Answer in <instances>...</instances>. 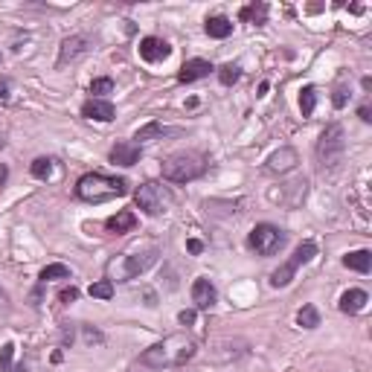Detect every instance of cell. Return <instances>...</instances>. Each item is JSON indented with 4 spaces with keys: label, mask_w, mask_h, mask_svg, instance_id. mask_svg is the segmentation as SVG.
Listing matches in <instances>:
<instances>
[{
    "label": "cell",
    "mask_w": 372,
    "mask_h": 372,
    "mask_svg": "<svg viewBox=\"0 0 372 372\" xmlns=\"http://www.w3.org/2000/svg\"><path fill=\"white\" fill-rule=\"evenodd\" d=\"M296 326H300V329H317L320 326V311H317V306L306 303L300 311H296Z\"/></svg>",
    "instance_id": "cell-24"
},
{
    "label": "cell",
    "mask_w": 372,
    "mask_h": 372,
    "mask_svg": "<svg viewBox=\"0 0 372 372\" xmlns=\"http://www.w3.org/2000/svg\"><path fill=\"white\" fill-rule=\"evenodd\" d=\"M90 93H93V99H105L108 93H114V79H111V76L93 79V82H90Z\"/></svg>",
    "instance_id": "cell-30"
},
{
    "label": "cell",
    "mask_w": 372,
    "mask_h": 372,
    "mask_svg": "<svg viewBox=\"0 0 372 372\" xmlns=\"http://www.w3.org/2000/svg\"><path fill=\"white\" fill-rule=\"evenodd\" d=\"M358 116H361V122H372V108L369 105H361L358 108Z\"/></svg>",
    "instance_id": "cell-38"
},
{
    "label": "cell",
    "mask_w": 372,
    "mask_h": 372,
    "mask_svg": "<svg viewBox=\"0 0 372 372\" xmlns=\"http://www.w3.org/2000/svg\"><path fill=\"white\" fill-rule=\"evenodd\" d=\"M343 268H349V270H355V274H369L372 270V251H349L343 256Z\"/></svg>",
    "instance_id": "cell-21"
},
{
    "label": "cell",
    "mask_w": 372,
    "mask_h": 372,
    "mask_svg": "<svg viewBox=\"0 0 372 372\" xmlns=\"http://www.w3.org/2000/svg\"><path fill=\"white\" fill-rule=\"evenodd\" d=\"M169 56H172L169 41H163V38H157V35H145V38H140V59H143L145 64L166 61Z\"/></svg>",
    "instance_id": "cell-11"
},
{
    "label": "cell",
    "mask_w": 372,
    "mask_h": 372,
    "mask_svg": "<svg viewBox=\"0 0 372 372\" xmlns=\"http://www.w3.org/2000/svg\"><path fill=\"white\" fill-rule=\"evenodd\" d=\"M212 70H215V67H212L207 59H189V61H184V67L178 70V82H184V85L201 82V79L210 76Z\"/></svg>",
    "instance_id": "cell-15"
},
{
    "label": "cell",
    "mask_w": 372,
    "mask_h": 372,
    "mask_svg": "<svg viewBox=\"0 0 372 372\" xmlns=\"http://www.w3.org/2000/svg\"><path fill=\"white\" fill-rule=\"evenodd\" d=\"M134 204L137 210H143L148 218H157V215H166L172 210V204H175V195H172L169 186L157 184V181H145L137 186L134 192Z\"/></svg>",
    "instance_id": "cell-6"
},
{
    "label": "cell",
    "mask_w": 372,
    "mask_h": 372,
    "mask_svg": "<svg viewBox=\"0 0 372 372\" xmlns=\"http://www.w3.org/2000/svg\"><path fill=\"white\" fill-rule=\"evenodd\" d=\"M192 303H195V311H210L218 303V291L207 277H198L192 282Z\"/></svg>",
    "instance_id": "cell-13"
},
{
    "label": "cell",
    "mask_w": 372,
    "mask_h": 372,
    "mask_svg": "<svg viewBox=\"0 0 372 372\" xmlns=\"http://www.w3.org/2000/svg\"><path fill=\"white\" fill-rule=\"evenodd\" d=\"M198 355V343L186 335H169L166 340L148 346L140 355V366L145 369H169V366H184Z\"/></svg>",
    "instance_id": "cell-2"
},
{
    "label": "cell",
    "mask_w": 372,
    "mask_h": 372,
    "mask_svg": "<svg viewBox=\"0 0 372 372\" xmlns=\"http://www.w3.org/2000/svg\"><path fill=\"white\" fill-rule=\"evenodd\" d=\"M9 90H12V82L6 76H0V99H9Z\"/></svg>",
    "instance_id": "cell-37"
},
{
    "label": "cell",
    "mask_w": 372,
    "mask_h": 372,
    "mask_svg": "<svg viewBox=\"0 0 372 372\" xmlns=\"http://www.w3.org/2000/svg\"><path fill=\"white\" fill-rule=\"evenodd\" d=\"M140 157H143V145L128 143V140L114 143V145H111V152H108V160H111L114 166H126V169H128V166H137Z\"/></svg>",
    "instance_id": "cell-12"
},
{
    "label": "cell",
    "mask_w": 372,
    "mask_h": 372,
    "mask_svg": "<svg viewBox=\"0 0 372 372\" xmlns=\"http://www.w3.org/2000/svg\"><path fill=\"white\" fill-rule=\"evenodd\" d=\"M207 169H210V160L201 152H175L160 163L163 181L169 184H192L198 178H204Z\"/></svg>",
    "instance_id": "cell-4"
},
{
    "label": "cell",
    "mask_w": 372,
    "mask_h": 372,
    "mask_svg": "<svg viewBox=\"0 0 372 372\" xmlns=\"http://www.w3.org/2000/svg\"><path fill=\"white\" fill-rule=\"evenodd\" d=\"M88 53H90V41H88L85 35H67V38L61 41V47H59L56 67L61 70V67H67V64H73V61H79V59L88 56Z\"/></svg>",
    "instance_id": "cell-9"
},
{
    "label": "cell",
    "mask_w": 372,
    "mask_h": 372,
    "mask_svg": "<svg viewBox=\"0 0 372 372\" xmlns=\"http://www.w3.org/2000/svg\"><path fill=\"white\" fill-rule=\"evenodd\" d=\"M288 241V233L277 224H268V221H262V224H256L251 233H247V247L256 253V256H274L280 253L282 247Z\"/></svg>",
    "instance_id": "cell-7"
},
{
    "label": "cell",
    "mask_w": 372,
    "mask_h": 372,
    "mask_svg": "<svg viewBox=\"0 0 372 372\" xmlns=\"http://www.w3.org/2000/svg\"><path fill=\"white\" fill-rule=\"evenodd\" d=\"M12 372H27V366H23V364H18V366H12Z\"/></svg>",
    "instance_id": "cell-42"
},
{
    "label": "cell",
    "mask_w": 372,
    "mask_h": 372,
    "mask_svg": "<svg viewBox=\"0 0 372 372\" xmlns=\"http://www.w3.org/2000/svg\"><path fill=\"white\" fill-rule=\"evenodd\" d=\"M314 108H317V88L314 85H306L300 90V111H303V116H311Z\"/></svg>",
    "instance_id": "cell-27"
},
{
    "label": "cell",
    "mask_w": 372,
    "mask_h": 372,
    "mask_svg": "<svg viewBox=\"0 0 372 372\" xmlns=\"http://www.w3.org/2000/svg\"><path fill=\"white\" fill-rule=\"evenodd\" d=\"M343 155H346V131L340 122H332V126L323 128L317 140V148H314V157H317V166L323 172H332L343 163Z\"/></svg>",
    "instance_id": "cell-5"
},
{
    "label": "cell",
    "mask_w": 372,
    "mask_h": 372,
    "mask_svg": "<svg viewBox=\"0 0 372 372\" xmlns=\"http://www.w3.org/2000/svg\"><path fill=\"white\" fill-rule=\"evenodd\" d=\"M204 32L210 38H215V41H224V38L233 35V20L224 18V15H212V18L204 20Z\"/></svg>",
    "instance_id": "cell-20"
},
{
    "label": "cell",
    "mask_w": 372,
    "mask_h": 372,
    "mask_svg": "<svg viewBox=\"0 0 372 372\" xmlns=\"http://www.w3.org/2000/svg\"><path fill=\"white\" fill-rule=\"evenodd\" d=\"M169 134H181V128H172V126H163V122H145L143 128H137L134 131V143L137 145H143V143H148V140H160V137H169Z\"/></svg>",
    "instance_id": "cell-19"
},
{
    "label": "cell",
    "mask_w": 372,
    "mask_h": 372,
    "mask_svg": "<svg viewBox=\"0 0 372 372\" xmlns=\"http://www.w3.org/2000/svg\"><path fill=\"white\" fill-rule=\"evenodd\" d=\"M88 294L93 296V300H114V282L111 280H99V282H93L90 288H88Z\"/></svg>",
    "instance_id": "cell-28"
},
{
    "label": "cell",
    "mask_w": 372,
    "mask_h": 372,
    "mask_svg": "<svg viewBox=\"0 0 372 372\" xmlns=\"http://www.w3.org/2000/svg\"><path fill=\"white\" fill-rule=\"evenodd\" d=\"M128 195V181L126 178H111L102 172H85L76 181V198L85 204H105L111 198Z\"/></svg>",
    "instance_id": "cell-3"
},
{
    "label": "cell",
    "mask_w": 372,
    "mask_h": 372,
    "mask_svg": "<svg viewBox=\"0 0 372 372\" xmlns=\"http://www.w3.org/2000/svg\"><path fill=\"white\" fill-rule=\"evenodd\" d=\"M314 256H317V244L314 241H300L294 247V253L274 270V274H270V285H274V288H288L294 282V277H296V270H300L303 265H308Z\"/></svg>",
    "instance_id": "cell-8"
},
{
    "label": "cell",
    "mask_w": 372,
    "mask_h": 372,
    "mask_svg": "<svg viewBox=\"0 0 372 372\" xmlns=\"http://www.w3.org/2000/svg\"><path fill=\"white\" fill-rule=\"evenodd\" d=\"M0 59H4V56H0Z\"/></svg>",
    "instance_id": "cell-44"
},
{
    "label": "cell",
    "mask_w": 372,
    "mask_h": 372,
    "mask_svg": "<svg viewBox=\"0 0 372 372\" xmlns=\"http://www.w3.org/2000/svg\"><path fill=\"white\" fill-rule=\"evenodd\" d=\"M239 79H241V67H239V64L227 61V64H221V67H218V82L224 85V88H233Z\"/></svg>",
    "instance_id": "cell-25"
},
{
    "label": "cell",
    "mask_w": 372,
    "mask_h": 372,
    "mask_svg": "<svg viewBox=\"0 0 372 372\" xmlns=\"http://www.w3.org/2000/svg\"><path fill=\"white\" fill-rule=\"evenodd\" d=\"M9 181V166L6 163H0V186H4Z\"/></svg>",
    "instance_id": "cell-39"
},
{
    "label": "cell",
    "mask_w": 372,
    "mask_h": 372,
    "mask_svg": "<svg viewBox=\"0 0 372 372\" xmlns=\"http://www.w3.org/2000/svg\"><path fill=\"white\" fill-rule=\"evenodd\" d=\"M349 82H346L343 76L337 79V85H335V93H332V105L340 111V108H346V102H349Z\"/></svg>",
    "instance_id": "cell-29"
},
{
    "label": "cell",
    "mask_w": 372,
    "mask_h": 372,
    "mask_svg": "<svg viewBox=\"0 0 372 372\" xmlns=\"http://www.w3.org/2000/svg\"><path fill=\"white\" fill-rule=\"evenodd\" d=\"M82 116L85 119H96V122H111L116 116V108L111 99H88V102L82 105Z\"/></svg>",
    "instance_id": "cell-16"
},
{
    "label": "cell",
    "mask_w": 372,
    "mask_h": 372,
    "mask_svg": "<svg viewBox=\"0 0 372 372\" xmlns=\"http://www.w3.org/2000/svg\"><path fill=\"white\" fill-rule=\"evenodd\" d=\"M306 192H308V181L300 178V181H291V184H282L280 192H270V198L280 204H288V207H296L306 201Z\"/></svg>",
    "instance_id": "cell-14"
},
{
    "label": "cell",
    "mask_w": 372,
    "mask_h": 372,
    "mask_svg": "<svg viewBox=\"0 0 372 372\" xmlns=\"http://www.w3.org/2000/svg\"><path fill=\"white\" fill-rule=\"evenodd\" d=\"M30 175L35 181H49V175H53V160H49V157H35L30 163Z\"/></svg>",
    "instance_id": "cell-26"
},
{
    "label": "cell",
    "mask_w": 372,
    "mask_h": 372,
    "mask_svg": "<svg viewBox=\"0 0 372 372\" xmlns=\"http://www.w3.org/2000/svg\"><path fill=\"white\" fill-rule=\"evenodd\" d=\"M268 4H247V6H241V12H239V20H244V23H256V27H262V23H268Z\"/></svg>",
    "instance_id": "cell-22"
},
{
    "label": "cell",
    "mask_w": 372,
    "mask_h": 372,
    "mask_svg": "<svg viewBox=\"0 0 372 372\" xmlns=\"http://www.w3.org/2000/svg\"><path fill=\"white\" fill-rule=\"evenodd\" d=\"M296 163H300V155H296V148L282 145V148H277V152L265 160V172H270V175H288V172L296 169Z\"/></svg>",
    "instance_id": "cell-10"
},
{
    "label": "cell",
    "mask_w": 372,
    "mask_h": 372,
    "mask_svg": "<svg viewBox=\"0 0 372 372\" xmlns=\"http://www.w3.org/2000/svg\"><path fill=\"white\" fill-rule=\"evenodd\" d=\"M195 317H198L195 308H184V311L178 314V323H181V326H192V323H195Z\"/></svg>",
    "instance_id": "cell-34"
},
{
    "label": "cell",
    "mask_w": 372,
    "mask_h": 372,
    "mask_svg": "<svg viewBox=\"0 0 372 372\" xmlns=\"http://www.w3.org/2000/svg\"><path fill=\"white\" fill-rule=\"evenodd\" d=\"M186 251H189L192 256L204 253V241H201V239H189V241H186Z\"/></svg>",
    "instance_id": "cell-35"
},
{
    "label": "cell",
    "mask_w": 372,
    "mask_h": 372,
    "mask_svg": "<svg viewBox=\"0 0 372 372\" xmlns=\"http://www.w3.org/2000/svg\"><path fill=\"white\" fill-rule=\"evenodd\" d=\"M85 329V340L93 346V343H105V335L99 332V329H93V326H82Z\"/></svg>",
    "instance_id": "cell-33"
},
{
    "label": "cell",
    "mask_w": 372,
    "mask_h": 372,
    "mask_svg": "<svg viewBox=\"0 0 372 372\" xmlns=\"http://www.w3.org/2000/svg\"><path fill=\"white\" fill-rule=\"evenodd\" d=\"M4 148H6V131L0 128V152H4Z\"/></svg>",
    "instance_id": "cell-41"
},
{
    "label": "cell",
    "mask_w": 372,
    "mask_h": 372,
    "mask_svg": "<svg viewBox=\"0 0 372 372\" xmlns=\"http://www.w3.org/2000/svg\"><path fill=\"white\" fill-rule=\"evenodd\" d=\"M137 227V215L131 212V210H119V212H114L111 218H105V230L111 233V236H126V233H131Z\"/></svg>",
    "instance_id": "cell-18"
},
{
    "label": "cell",
    "mask_w": 372,
    "mask_h": 372,
    "mask_svg": "<svg viewBox=\"0 0 372 372\" xmlns=\"http://www.w3.org/2000/svg\"><path fill=\"white\" fill-rule=\"evenodd\" d=\"M0 300H4V291H0Z\"/></svg>",
    "instance_id": "cell-43"
},
{
    "label": "cell",
    "mask_w": 372,
    "mask_h": 372,
    "mask_svg": "<svg viewBox=\"0 0 372 372\" xmlns=\"http://www.w3.org/2000/svg\"><path fill=\"white\" fill-rule=\"evenodd\" d=\"M53 280H70V268H67V265H61V262H53V265L41 268L38 282H41V285H47V282H53Z\"/></svg>",
    "instance_id": "cell-23"
},
{
    "label": "cell",
    "mask_w": 372,
    "mask_h": 372,
    "mask_svg": "<svg viewBox=\"0 0 372 372\" xmlns=\"http://www.w3.org/2000/svg\"><path fill=\"white\" fill-rule=\"evenodd\" d=\"M361 88H364V90H372V79H369V76H364V79H361Z\"/></svg>",
    "instance_id": "cell-40"
},
{
    "label": "cell",
    "mask_w": 372,
    "mask_h": 372,
    "mask_svg": "<svg viewBox=\"0 0 372 372\" xmlns=\"http://www.w3.org/2000/svg\"><path fill=\"white\" fill-rule=\"evenodd\" d=\"M12 358H15V343H4V349H0V372H12Z\"/></svg>",
    "instance_id": "cell-31"
},
{
    "label": "cell",
    "mask_w": 372,
    "mask_h": 372,
    "mask_svg": "<svg viewBox=\"0 0 372 372\" xmlns=\"http://www.w3.org/2000/svg\"><path fill=\"white\" fill-rule=\"evenodd\" d=\"M369 303V294L364 288H349V291H343L340 294V300H337V308L343 314H361Z\"/></svg>",
    "instance_id": "cell-17"
},
{
    "label": "cell",
    "mask_w": 372,
    "mask_h": 372,
    "mask_svg": "<svg viewBox=\"0 0 372 372\" xmlns=\"http://www.w3.org/2000/svg\"><path fill=\"white\" fill-rule=\"evenodd\" d=\"M61 346H73V326L61 323Z\"/></svg>",
    "instance_id": "cell-36"
},
{
    "label": "cell",
    "mask_w": 372,
    "mask_h": 372,
    "mask_svg": "<svg viewBox=\"0 0 372 372\" xmlns=\"http://www.w3.org/2000/svg\"><path fill=\"white\" fill-rule=\"evenodd\" d=\"M59 300H61L64 306L76 303V300H79V288H73V285H70V288H61V291H59Z\"/></svg>",
    "instance_id": "cell-32"
},
{
    "label": "cell",
    "mask_w": 372,
    "mask_h": 372,
    "mask_svg": "<svg viewBox=\"0 0 372 372\" xmlns=\"http://www.w3.org/2000/svg\"><path fill=\"white\" fill-rule=\"evenodd\" d=\"M160 244L155 241H143V244H134L128 251H122L119 256H114L108 262V280L114 282H131L137 277H143L145 270H152L160 259Z\"/></svg>",
    "instance_id": "cell-1"
}]
</instances>
